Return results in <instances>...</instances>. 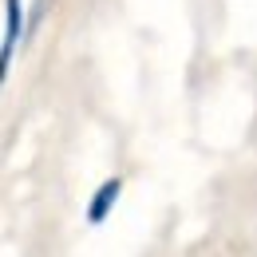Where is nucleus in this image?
Segmentation results:
<instances>
[{"label": "nucleus", "instance_id": "nucleus-1", "mask_svg": "<svg viewBox=\"0 0 257 257\" xmlns=\"http://www.w3.org/2000/svg\"><path fill=\"white\" fill-rule=\"evenodd\" d=\"M24 36V8L20 0H8V20H4V44H0V83L8 79V64L16 56V44Z\"/></svg>", "mask_w": 257, "mask_h": 257}, {"label": "nucleus", "instance_id": "nucleus-2", "mask_svg": "<svg viewBox=\"0 0 257 257\" xmlns=\"http://www.w3.org/2000/svg\"><path fill=\"white\" fill-rule=\"evenodd\" d=\"M119 194H123V178H107L95 194H91V206H87V222L99 225L111 210H115V202H119Z\"/></svg>", "mask_w": 257, "mask_h": 257}]
</instances>
